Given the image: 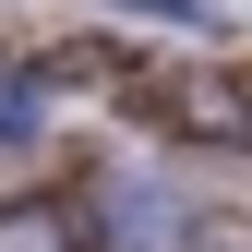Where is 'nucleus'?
<instances>
[{
	"label": "nucleus",
	"mask_w": 252,
	"mask_h": 252,
	"mask_svg": "<svg viewBox=\"0 0 252 252\" xmlns=\"http://www.w3.org/2000/svg\"><path fill=\"white\" fill-rule=\"evenodd\" d=\"M0 252H84V240H72V204L12 192V204H0Z\"/></svg>",
	"instance_id": "obj_1"
},
{
	"label": "nucleus",
	"mask_w": 252,
	"mask_h": 252,
	"mask_svg": "<svg viewBox=\"0 0 252 252\" xmlns=\"http://www.w3.org/2000/svg\"><path fill=\"white\" fill-rule=\"evenodd\" d=\"M132 12H168V24H216V0H132Z\"/></svg>",
	"instance_id": "obj_3"
},
{
	"label": "nucleus",
	"mask_w": 252,
	"mask_h": 252,
	"mask_svg": "<svg viewBox=\"0 0 252 252\" xmlns=\"http://www.w3.org/2000/svg\"><path fill=\"white\" fill-rule=\"evenodd\" d=\"M24 132H48V108H36V72H0V144H24Z\"/></svg>",
	"instance_id": "obj_2"
}]
</instances>
